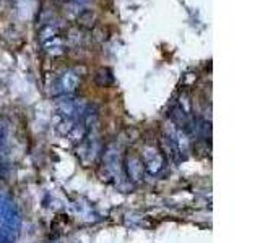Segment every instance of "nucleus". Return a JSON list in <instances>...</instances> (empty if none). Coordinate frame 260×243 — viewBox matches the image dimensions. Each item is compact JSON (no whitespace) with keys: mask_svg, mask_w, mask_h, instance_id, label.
<instances>
[{"mask_svg":"<svg viewBox=\"0 0 260 243\" xmlns=\"http://www.w3.org/2000/svg\"><path fill=\"white\" fill-rule=\"evenodd\" d=\"M20 230V214L15 202L0 196V243H10Z\"/></svg>","mask_w":260,"mask_h":243,"instance_id":"1","label":"nucleus"},{"mask_svg":"<svg viewBox=\"0 0 260 243\" xmlns=\"http://www.w3.org/2000/svg\"><path fill=\"white\" fill-rule=\"evenodd\" d=\"M103 174L116 183H120L124 178V160L120 156L119 144L111 143L103 152Z\"/></svg>","mask_w":260,"mask_h":243,"instance_id":"2","label":"nucleus"},{"mask_svg":"<svg viewBox=\"0 0 260 243\" xmlns=\"http://www.w3.org/2000/svg\"><path fill=\"white\" fill-rule=\"evenodd\" d=\"M124 172L127 174L130 182H134V183L142 182L143 174H145V167H143L140 154H137V152L127 154L125 160H124Z\"/></svg>","mask_w":260,"mask_h":243,"instance_id":"7","label":"nucleus"},{"mask_svg":"<svg viewBox=\"0 0 260 243\" xmlns=\"http://www.w3.org/2000/svg\"><path fill=\"white\" fill-rule=\"evenodd\" d=\"M75 2H78V4H83V2H86V0H75Z\"/></svg>","mask_w":260,"mask_h":243,"instance_id":"9","label":"nucleus"},{"mask_svg":"<svg viewBox=\"0 0 260 243\" xmlns=\"http://www.w3.org/2000/svg\"><path fill=\"white\" fill-rule=\"evenodd\" d=\"M78 85H80V78L77 73L72 70H65L60 73L59 78L55 79L54 93L59 96H70L72 93L77 91Z\"/></svg>","mask_w":260,"mask_h":243,"instance_id":"6","label":"nucleus"},{"mask_svg":"<svg viewBox=\"0 0 260 243\" xmlns=\"http://www.w3.org/2000/svg\"><path fill=\"white\" fill-rule=\"evenodd\" d=\"M140 157L143 162L145 172H148L150 175L159 174L162 167H165V156H162L161 149L156 144H145L142 148Z\"/></svg>","mask_w":260,"mask_h":243,"instance_id":"3","label":"nucleus"},{"mask_svg":"<svg viewBox=\"0 0 260 243\" xmlns=\"http://www.w3.org/2000/svg\"><path fill=\"white\" fill-rule=\"evenodd\" d=\"M101 152V143L96 136L89 135V132L85 135L83 140L80 141L78 146V156L83 164H89V162H94L96 157L100 156Z\"/></svg>","mask_w":260,"mask_h":243,"instance_id":"5","label":"nucleus"},{"mask_svg":"<svg viewBox=\"0 0 260 243\" xmlns=\"http://www.w3.org/2000/svg\"><path fill=\"white\" fill-rule=\"evenodd\" d=\"M162 135H165L168 140L173 141L177 149L181 151L182 157H185L187 154L190 151V136L187 135L182 128H179L174 122H166L165 125H162Z\"/></svg>","mask_w":260,"mask_h":243,"instance_id":"4","label":"nucleus"},{"mask_svg":"<svg viewBox=\"0 0 260 243\" xmlns=\"http://www.w3.org/2000/svg\"><path fill=\"white\" fill-rule=\"evenodd\" d=\"M96 81H98V85L106 88V86H109L112 83V75H111V70L109 68H101L100 71H98V75H96Z\"/></svg>","mask_w":260,"mask_h":243,"instance_id":"8","label":"nucleus"}]
</instances>
